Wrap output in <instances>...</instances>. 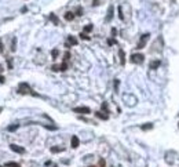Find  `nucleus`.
<instances>
[{
  "mask_svg": "<svg viewBox=\"0 0 179 167\" xmlns=\"http://www.w3.org/2000/svg\"><path fill=\"white\" fill-rule=\"evenodd\" d=\"M160 65H161V61L160 60H156V61H152L150 64H149V68H150V69H157Z\"/></svg>",
  "mask_w": 179,
  "mask_h": 167,
  "instance_id": "0eeeda50",
  "label": "nucleus"
},
{
  "mask_svg": "<svg viewBox=\"0 0 179 167\" xmlns=\"http://www.w3.org/2000/svg\"><path fill=\"white\" fill-rule=\"evenodd\" d=\"M52 57H54V58L58 57V50H52Z\"/></svg>",
  "mask_w": 179,
  "mask_h": 167,
  "instance_id": "bb28decb",
  "label": "nucleus"
},
{
  "mask_svg": "<svg viewBox=\"0 0 179 167\" xmlns=\"http://www.w3.org/2000/svg\"><path fill=\"white\" fill-rule=\"evenodd\" d=\"M69 57H70V54H69V51H66V53H65V62H66L67 60H69Z\"/></svg>",
  "mask_w": 179,
  "mask_h": 167,
  "instance_id": "393cba45",
  "label": "nucleus"
},
{
  "mask_svg": "<svg viewBox=\"0 0 179 167\" xmlns=\"http://www.w3.org/2000/svg\"><path fill=\"white\" fill-rule=\"evenodd\" d=\"M143 58H145L143 54H132V55H131V62H134V64H142L143 62Z\"/></svg>",
  "mask_w": 179,
  "mask_h": 167,
  "instance_id": "7ed1b4c3",
  "label": "nucleus"
},
{
  "mask_svg": "<svg viewBox=\"0 0 179 167\" xmlns=\"http://www.w3.org/2000/svg\"><path fill=\"white\" fill-rule=\"evenodd\" d=\"M76 14H77V15H83V8L79 7V8L76 10Z\"/></svg>",
  "mask_w": 179,
  "mask_h": 167,
  "instance_id": "412c9836",
  "label": "nucleus"
},
{
  "mask_svg": "<svg viewBox=\"0 0 179 167\" xmlns=\"http://www.w3.org/2000/svg\"><path fill=\"white\" fill-rule=\"evenodd\" d=\"M90 167H95V166H90Z\"/></svg>",
  "mask_w": 179,
  "mask_h": 167,
  "instance_id": "f704fd0d",
  "label": "nucleus"
},
{
  "mask_svg": "<svg viewBox=\"0 0 179 167\" xmlns=\"http://www.w3.org/2000/svg\"><path fill=\"white\" fill-rule=\"evenodd\" d=\"M17 129H18V124H13V126L8 127V131H15Z\"/></svg>",
  "mask_w": 179,
  "mask_h": 167,
  "instance_id": "6ab92c4d",
  "label": "nucleus"
},
{
  "mask_svg": "<svg viewBox=\"0 0 179 167\" xmlns=\"http://www.w3.org/2000/svg\"><path fill=\"white\" fill-rule=\"evenodd\" d=\"M95 116L99 117V119H102V120H108V115H103L102 112H95Z\"/></svg>",
  "mask_w": 179,
  "mask_h": 167,
  "instance_id": "f8f14e48",
  "label": "nucleus"
},
{
  "mask_svg": "<svg viewBox=\"0 0 179 167\" xmlns=\"http://www.w3.org/2000/svg\"><path fill=\"white\" fill-rule=\"evenodd\" d=\"M80 37H81V39H84V40H90V36H87L85 33H81Z\"/></svg>",
  "mask_w": 179,
  "mask_h": 167,
  "instance_id": "5701e85b",
  "label": "nucleus"
},
{
  "mask_svg": "<svg viewBox=\"0 0 179 167\" xmlns=\"http://www.w3.org/2000/svg\"><path fill=\"white\" fill-rule=\"evenodd\" d=\"M149 37H150V35H149V33H145V35H142L141 40H139L138 46H137L138 50H142V48H145V46H146V43H147V40H149Z\"/></svg>",
  "mask_w": 179,
  "mask_h": 167,
  "instance_id": "f03ea898",
  "label": "nucleus"
},
{
  "mask_svg": "<svg viewBox=\"0 0 179 167\" xmlns=\"http://www.w3.org/2000/svg\"><path fill=\"white\" fill-rule=\"evenodd\" d=\"M46 129H48V130H57V127L55 126H46Z\"/></svg>",
  "mask_w": 179,
  "mask_h": 167,
  "instance_id": "a878e982",
  "label": "nucleus"
},
{
  "mask_svg": "<svg viewBox=\"0 0 179 167\" xmlns=\"http://www.w3.org/2000/svg\"><path fill=\"white\" fill-rule=\"evenodd\" d=\"M67 40H69L70 44H73V46H76V44H77V39L73 37V36H69V37H67Z\"/></svg>",
  "mask_w": 179,
  "mask_h": 167,
  "instance_id": "2eb2a0df",
  "label": "nucleus"
},
{
  "mask_svg": "<svg viewBox=\"0 0 179 167\" xmlns=\"http://www.w3.org/2000/svg\"><path fill=\"white\" fill-rule=\"evenodd\" d=\"M102 109H105L106 112H108V105H106V104H102Z\"/></svg>",
  "mask_w": 179,
  "mask_h": 167,
  "instance_id": "c756f323",
  "label": "nucleus"
},
{
  "mask_svg": "<svg viewBox=\"0 0 179 167\" xmlns=\"http://www.w3.org/2000/svg\"><path fill=\"white\" fill-rule=\"evenodd\" d=\"M10 148H11L13 152H15V153H25V149L22 148V146H19V145H10Z\"/></svg>",
  "mask_w": 179,
  "mask_h": 167,
  "instance_id": "39448f33",
  "label": "nucleus"
},
{
  "mask_svg": "<svg viewBox=\"0 0 179 167\" xmlns=\"http://www.w3.org/2000/svg\"><path fill=\"white\" fill-rule=\"evenodd\" d=\"M92 4H94V6H98V4H99V0H94Z\"/></svg>",
  "mask_w": 179,
  "mask_h": 167,
  "instance_id": "2f4dec72",
  "label": "nucleus"
},
{
  "mask_svg": "<svg viewBox=\"0 0 179 167\" xmlns=\"http://www.w3.org/2000/svg\"><path fill=\"white\" fill-rule=\"evenodd\" d=\"M119 54H120V62H121V65H124L125 64V54H124V51L120 48L119 50Z\"/></svg>",
  "mask_w": 179,
  "mask_h": 167,
  "instance_id": "1a4fd4ad",
  "label": "nucleus"
},
{
  "mask_svg": "<svg viewBox=\"0 0 179 167\" xmlns=\"http://www.w3.org/2000/svg\"><path fill=\"white\" fill-rule=\"evenodd\" d=\"M66 69H67V64H66V62H62L61 65H59V71L64 72V71H66Z\"/></svg>",
  "mask_w": 179,
  "mask_h": 167,
  "instance_id": "dca6fc26",
  "label": "nucleus"
},
{
  "mask_svg": "<svg viewBox=\"0 0 179 167\" xmlns=\"http://www.w3.org/2000/svg\"><path fill=\"white\" fill-rule=\"evenodd\" d=\"M6 167H21V166H19L18 163H15V162H7Z\"/></svg>",
  "mask_w": 179,
  "mask_h": 167,
  "instance_id": "4468645a",
  "label": "nucleus"
},
{
  "mask_svg": "<svg viewBox=\"0 0 179 167\" xmlns=\"http://www.w3.org/2000/svg\"><path fill=\"white\" fill-rule=\"evenodd\" d=\"M17 46V39H13V46H11V51H15V47Z\"/></svg>",
  "mask_w": 179,
  "mask_h": 167,
  "instance_id": "a211bd4d",
  "label": "nucleus"
},
{
  "mask_svg": "<svg viewBox=\"0 0 179 167\" xmlns=\"http://www.w3.org/2000/svg\"><path fill=\"white\" fill-rule=\"evenodd\" d=\"M4 82H6V79H4V77L0 75V83H4Z\"/></svg>",
  "mask_w": 179,
  "mask_h": 167,
  "instance_id": "7c9ffc66",
  "label": "nucleus"
},
{
  "mask_svg": "<svg viewBox=\"0 0 179 167\" xmlns=\"http://www.w3.org/2000/svg\"><path fill=\"white\" fill-rule=\"evenodd\" d=\"M3 50V44H2V40H0V51Z\"/></svg>",
  "mask_w": 179,
  "mask_h": 167,
  "instance_id": "473e14b6",
  "label": "nucleus"
},
{
  "mask_svg": "<svg viewBox=\"0 0 179 167\" xmlns=\"http://www.w3.org/2000/svg\"><path fill=\"white\" fill-rule=\"evenodd\" d=\"M2 69H3V66H2V65H0V72H2Z\"/></svg>",
  "mask_w": 179,
  "mask_h": 167,
  "instance_id": "72a5a7b5",
  "label": "nucleus"
},
{
  "mask_svg": "<svg viewBox=\"0 0 179 167\" xmlns=\"http://www.w3.org/2000/svg\"><path fill=\"white\" fill-rule=\"evenodd\" d=\"M50 19H51V21L52 22H54V25H59V19H58L57 18V15H55V14H50Z\"/></svg>",
  "mask_w": 179,
  "mask_h": 167,
  "instance_id": "9d476101",
  "label": "nucleus"
},
{
  "mask_svg": "<svg viewBox=\"0 0 179 167\" xmlns=\"http://www.w3.org/2000/svg\"><path fill=\"white\" fill-rule=\"evenodd\" d=\"M51 69H52V71H55V72H57V71H59V65H52V66H51Z\"/></svg>",
  "mask_w": 179,
  "mask_h": 167,
  "instance_id": "b1692460",
  "label": "nucleus"
},
{
  "mask_svg": "<svg viewBox=\"0 0 179 167\" xmlns=\"http://www.w3.org/2000/svg\"><path fill=\"white\" fill-rule=\"evenodd\" d=\"M91 31H92V25H87L85 28H84V32L87 33V32H91Z\"/></svg>",
  "mask_w": 179,
  "mask_h": 167,
  "instance_id": "aec40b11",
  "label": "nucleus"
},
{
  "mask_svg": "<svg viewBox=\"0 0 179 167\" xmlns=\"http://www.w3.org/2000/svg\"><path fill=\"white\" fill-rule=\"evenodd\" d=\"M150 129H153V124L152 123H146L145 126H142V130H150Z\"/></svg>",
  "mask_w": 179,
  "mask_h": 167,
  "instance_id": "f3484780",
  "label": "nucleus"
},
{
  "mask_svg": "<svg viewBox=\"0 0 179 167\" xmlns=\"http://www.w3.org/2000/svg\"><path fill=\"white\" fill-rule=\"evenodd\" d=\"M113 11H114V7L110 6L109 10H108V15H106V21H108V22L112 21V18H113Z\"/></svg>",
  "mask_w": 179,
  "mask_h": 167,
  "instance_id": "423d86ee",
  "label": "nucleus"
},
{
  "mask_svg": "<svg viewBox=\"0 0 179 167\" xmlns=\"http://www.w3.org/2000/svg\"><path fill=\"white\" fill-rule=\"evenodd\" d=\"M73 112H76V113H83V115H88V113H91L90 108H87V106H79V108H75Z\"/></svg>",
  "mask_w": 179,
  "mask_h": 167,
  "instance_id": "20e7f679",
  "label": "nucleus"
},
{
  "mask_svg": "<svg viewBox=\"0 0 179 167\" xmlns=\"http://www.w3.org/2000/svg\"><path fill=\"white\" fill-rule=\"evenodd\" d=\"M117 87H119V80H116L114 82V90H117Z\"/></svg>",
  "mask_w": 179,
  "mask_h": 167,
  "instance_id": "c85d7f7f",
  "label": "nucleus"
},
{
  "mask_svg": "<svg viewBox=\"0 0 179 167\" xmlns=\"http://www.w3.org/2000/svg\"><path fill=\"white\" fill-rule=\"evenodd\" d=\"M70 144H72V148H77V146H79V144H80V141H79V138H77L76 135H73V137H72Z\"/></svg>",
  "mask_w": 179,
  "mask_h": 167,
  "instance_id": "6e6552de",
  "label": "nucleus"
},
{
  "mask_svg": "<svg viewBox=\"0 0 179 167\" xmlns=\"http://www.w3.org/2000/svg\"><path fill=\"white\" fill-rule=\"evenodd\" d=\"M18 93H19V94H33V95H36L35 93L32 91V88L29 87L28 83H19V86H18Z\"/></svg>",
  "mask_w": 179,
  "mask_h": 167,
  "instance_id": "f257e3e1",
  "label": "nucleus"
},
{
  "mask_svg": "<svg viewBox=\"0 0 179 167\" xmlns=\"http://www.w3.org/2000/svg\"><path fill=\"white\" fill-rule=\"evenodd\" d=\"M73 18H75V14H73V13L67 11V13L65 14V19H66V21H73Z\"/></svg>",
  "mask_w": 179,
  "mask_h": 167,
  "instance_id": "9b49d317",
  "label": "nucleus"
},
{
  "mask_svg": "<svg viewBox=\"0 0 179 167\" xmlns=\"http://www.w3.org/2000/svg\"><path fill=\"white\" fill-rule=\"evenodd\" d=\"M99 166H101V167H105V160H103V159L99 160Z\"/></svg>",
  "mask_w": 179,
  "mask_h": 167,
  "instance_id": "cd10ccee",
  "label": "nucleus"
},
{
  "mask_svg": "<svg viewBox=\"0 0 179 167\" xmlns=\"http://www.w3.org/2000/svg\"><path fill=\"white\" fill-rule=\"evenodd\" d=\"M119 17H120V19H124V15H123V11H121V7H119Z\"/></svg>",
  "mask_w": 179,
  "mask_h": 167,
  "instance_id": "4be33fe9",
  "label": "nucleus"
},
{
  "mask_svg": "<svg viewBox=\"0 0 179 167\" xmlns=\"http://www.w3.org/2000/svg\"><path fill=\"white\" fill-rule=\"evenodd\" d=\"M64 151H65L64 148H58V146H52V148H51L52 153H58V152H64Z\"/></svg>",
  "mask_w": 179,
  "mask_h": 167,
  "instance_id": "ddd939ff",
  "label": "nucleus"
}]
</instances>
